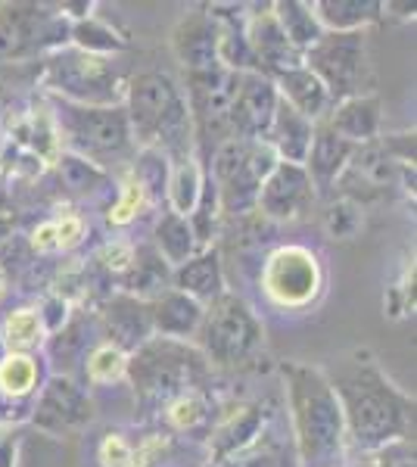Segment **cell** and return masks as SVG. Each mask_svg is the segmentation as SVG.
Instances as JSON below:
<instances>
[{"mask_svg": "<svg viewBox=\"0 0 417 467\" xmlns=\"http://www.w3.org/2000/svg\"><path fill=\"white\" fill-rule=\"evenodd\" d=\"M81 237H85V222L78 215H63L47 224H37L32 231V246L37 253L69 250V246L81 244Z\"/></svg>", "mask_w": 417, "mask_h": 467, "instance_id": "cell-34", "label": "cell"}, {"mask_svg": "<svg viewBox=\"0 0 417 467\" xmlns=\"http://www.w3.org/2000/svg\"><path fill=\"white\" fill-rule=\"evenodd\" d=\"M222 467H293V458L275 431H262L253 436L240 451L224 458Z\"/></svg>", "mask_w": 417, "mask_h": 467, "instance_id": "cell-31", "label": "cell"}, {"mask_svg": "<svg viewBox=\"0 0 417 467\" xmlns=\"http://www.w3.org/2000/svg\"><path fill=\"white\" fill-rule=\"evenodd\" d=\"M88 346V337H85V321L81 318H72L66 321L57 334H50L47 340V356L50 361L57 365V371L63 378H69L72 365H75V352H81Z\"/></svg>", "mask_w": 417, "mask_h": 467, "instance_id": "cell-35", "label": "cell"}, {"mask_svg": "<svg viewBox=\"0 0 417 467\" xmlns=\"http://www.w3.org/2000/svg\"><path fill=\"white\" fill-rule=\"evenodd\" d=\"M147 200V191H143V187L138 184V181H128L125 184V191H122V200L116 202V206H112V213H109V222L112 224H128L134 218V213H138L141 209V202Z\"/></svg>", "mask_w": 417, "mask_h": 467, "instance_id": "cell-40", "label": "cell"}, {"mask_svg": "<svg viewBox=\"0 0 417 467\" xmlns=\"http://www.w3.org/2000/svg\"><path fill=\"white\" fill-rule=\"evenodd\" d=\"M333 131L343 140L355 147L374 144L377 134H381V122H383V107L377 94H359L349 97V100L333 103V109L324 119Z\"/></svg>", "mask_w": 417, "mask_h": 467, "instance_id": "cell-20", "label": "cell"}, {"mask_svg": "<svg viewBox=\"0 0 417 467\" xmlns=\"http://www.w3.org/2000/svg\"><path fill=\"white\" fill-rule=\"evenodd\" d=\"M324 222H328L330 237L349 240L361 224V209L355 206L352 200H339V202H333V206L328 209V218H324Z\"/></svg>", "mask_w": 417, "mask_h": 467, "instance_id": "cell-39", "label": "cell"}, {"mask_svg": "<svg viewBox=\"0 0 417 467\" xmlns=\"http://www.w3.org/2000/svg\"><path fill=\"white\" fill-rule=\"evenodd\" d=\"M156 253L162 255L165 265L178 268L184 265L191 255L200 253V246H196V237H193V228L191 222H187L184 215L178 213H162L156 222Z\"/></svg>", "mask_w": 417, "mask_h": 467, "instance_id": "cell-28", "label": "cell"}, {"mask_svg": "<svg viewBox=\"0 0 417 467\" xmlns=\"http://www.w3.org/2000/svg\"><path fill=\"white\" fill-rule=\"evenodd\" d=\"M275 90L287 107L296 109L299 116H306L308 122H324L328 112L333 109L328 88H324L321 81L306 69V66H296V69L277 75Z\"/></svg>", "mask_w": 417, "mask_h": 467, "instance_id": "cell-24", "label": "cell"}, {"mask_svg": "<svg viewBox=\"0 0 417 467\" xmlns=\"http://www.w3.org/2000/svg\"><path fill=\"white\" fill-rule=\"evenodd\" d=\"M271 13H275L284 37L299 50V54H306L318 37L324 35L312 4H302V0H277V4H271Z\"/></svg>", "mask_w": 417, "mask_h": 467, "instance_id": "cell-26", "label": "cell"}, {"mask_svg": "<svg viewBox=\"0 0 417 467\" xmlns=\"http://www.w3.org/2000/svg\"><path fill=\"white\" fill-rule=\"evenodd\" d=\"M280 380L290 402L293 442L302 467H337L346 449V424L321 368L280 361Z\"/></svg>", "mask_w": 417, "mask_h": 467, "instance_id": "cell-2", "label": "cell"}, {"mask_svg": "<svg viewBox=\"0 0 417 467\" xmlns=\"http://www.w3.org/2000/svg\"><path fill=\"white\" fill-rule=\"evenodd\" d=\"M315 202V187L308 181L302 165L277 162L271 175L262 181L259 200L255 209L271 218V222H293V218L306 215Z\"/></svg>", "mask_w": 417, "mask_h": 467, "instance_id": "cell-15", "label": "cell"}, {"mask_svg": "<svg viewBox=\"0 0 417 467\" xmlns=\"http://www.w3.org/2000/svg\"><path fill=\"white\" fill-rule=\"evenodd\" d=\"M106 343L128 352H138L143 343L153 340V318H150V303L138 296L119 293L106 303L103 312Z\"/></svg>", "mask_w": 417, "mask_h": 467, "instance_id": "cell-18", "label": "cell"}, {"mask_svg": "<svg viewBox=\"0 0 417 467\" xmlns=\"http://www.w3.org/2000/svg\"><path fill=\"white\" fill-rule=\"evenodd\" d=\"M200 187H203V169L196 165L193 156L187 160H178L169 175V184H165V193H169L172 202V213L178 215H191L196 206V197H200Z\"/></svg>", "mask_w": 417, "mask_h": 467, "instance_id": "cell-33", "label": "cell"}, {"mask_svg": "<svg viewBox=\"0 0 417 467\" xmlns=\"http://www.w3.org/2000/svg\"><path fill=\"white\" fill-rule=\"evenodd\" d=\"M150 303V318H153V334H162L169 340H187V337H196L203 321V308L196 299L184 296L178 290H162L159 296L147 299Z\"/></svg>", "mask_w": 417, "mask_h": 467, "instance_id": "cell-22", "label": "cell"}, {"mask_svg": "<svg viewBox=\"0 0 417 467\" xmlns=\"http://www.w3.org/2000/svg\"><path fill=\"white\" fill-rule=\"evenodd\" d=\"M41 371H37V358L35 356H13L6 352L0 358V393L13 402H22L37 389Z\"/></svg>", "mask_w": 417, "mask_h": 467, "instance_id": "cell-32", "label": "cell"}, {"mask_svg": "<svg viewBox=\"0 0 417 467\" xmlns=\"http://www.w3.org/2000/svg\"><path fill=\"white\" fill-rule=\"evenodd\" d=\"M262 420L265 418H262L259 405H246V409L227 414L222 424H218V431L212 433V455H215V462L222 464L224 458H231L234 451L244 449L246 442L262 431Z\"/></svg>", "mask_w": 417, "mask_h": 467, "instance_id": "cell-27", "label": "cell"}, {"mask_svg": "<svg viewBox=\"0 0 417 467\" xmlns=\"http://www.w3.org/2000/svg\"><path fill=\"white\" fill-rule=\"evenodd\" d=\"M343 411L346 436L365 451L405 440L414 431V399L383 374L365 349L330 358L321 368Z\"/></svg>", "mask_w": 417, "mask_h": 467, "instance_id": "cell-1", "label": "cell"}, {"mask_svg": "<svg viewBox=\"0 0 417 467\" xmlns=\"http://www.w3.org/2000/svg\"><path fill=\"white\" fill-rule=\"evenodd\" d=\"M209 361L196 346L169 337H153L128 356L125 374L143 405H169L178 396L196 393L209 378Z\"/></svg>", "mask_w": 417, "mask_h": 467, "instance_id": "cell-4", "label": "cell"}, {"mask_svg": "<svg viewBox=\"0 0 417 467\" xmlns=\"http://www.w3.org/2000/svg\"><path fill=\"white\" fill-rule=\"evenodd\" d=\"M262 290L280 308H302L321 293V262L306 246H280L262 265Z\"/></svg>", "mask_w": 417, "mask_h": 467, "instance_id": "cell-12", "label": "cell"}, {"mask_svg": "<svg viewBox=\"0 0 417 467\" xmlns=\"http://www.w3.org/2000/svg\"><path fill=\"white\" fill-rule=\"evenodd\" d=\"M69 44L94 57H119L128 47V37L122 32H116L109 22H103L97 16H85V19L72 22Z\"/></svg>", "mask_w": 417, "mask_h": 467, "instance_id": "cell-29", "label": "cell"}, {"mask_svg": "<svg viewBox=\"0 0 417 467\" xmlns=\"http://www.w3.org/2000/svg\"><path fill=\"white\" fill-rule=\"evenodd\" d=\"M277 109L275 81L259 72H240L231 100V134L244 140H265Z\"/></svg>", "mask_w": 417, "mask_h": 467, "instance_id": "cell-14", "label": "cell"}, {"mask_svg": "<svg viewBox=\"0 0 417 467\" xmlns=\"http://www.w3.org/2000/svg\"><path fill=\"white\" fill-rule=\"evenodd\" d=\"M4 290H6V277H4V265H0V296H4Z\"/></svg>", "mask_w": 417, "mask_h": 467, "instance_id": "cell-44", "label": "cell"}, {"mask_svg": "<svg viewBox=\"0 0 417 467\" xmlns=\"http://www.w3.org/2000/svg\"><path fill=\"white\" fill-rule=\"evenodd\" d=\"M165 414H169L172 427H178V431H193L196 424L206 420V402H203L200 393H187L165 405Z\"/></svg>", "mask_w": 417, "mask_h": 467, "instance_id": "cell-38", "label": "cell"}, {"mask_svg": "<svg viewBox=\"0 0 417 467\" xmlns=\"http://www.w3.org/2000/svg\"><path fill=\"white\" fill-rule=\"evenodd\" d=\"M196 337H200L203 358L218 368L246 365L265 343L262 321L234 293H222L215 303L203 308V321Z\"/></svg>", "mask_w": 417, "mask_h": 467, "instance_id": "cell-8", "label": "cell"}, {"mask_svg": "<svg viewBox=\"0 0 417 467\" xmlns=\"http://www.w3.org/2000/svg\"><path fill=\"white\" fill-rule=\"evenodd\" d=\"M237 75L227 72L224 66H215L209 72H191L187 78V112H191L193 134L203 147H222L231 140V100L237 90Z\"/></svg>", "mask_w": 417, "mask_h": 467, "instance_id": "cell-11", "label": "cell"}, {"mask_svg": "<svg viewBox=\"0 0 417 467\" xmlns=\"http://www.w3.org/2000/svg\"><path fill=\"white\" fill-rule=\"evenodd\" d=\"M0 343L13 356H32L37 346H44V324L37 308H16L0 324Z\"/></svg>", "mask_w": 417, "mask_h": 467, "instance_id": "cell-30", "label": "cell"}, {"mask_svg": "<svg viewBox=\"0 0 417 467\" xmlns=\"http://www.w3.org/2000/svg\"><path fill=\"white\" fill-rule=\"evenodd\" d=\"M10 234H13V218H10L6 209H0V244H4Z\"/></svg>", "mask_w": 417, "mask_h": 467, "instance_id": "cell-43", "label": "cell"}, {"mask_svg": "<svg viewBox=\"0 0 417 467\" xmlns=\"http://www.w3.org/2000/svg\"><path fill=\"white\" fill-rule=\"evenodd\" d=\"M172 50L178 57L184 75L191 72H209L218 66V22L215 16L200 6L187 16L178 19L172 28Z\"/></svg>", "mask_w": 417, "mask_h": 467, "instance_id": "cell-17", "label": "cell"}, {"mask_svg": "<svg viewBox=\"0 0 417 467\" xmlns=\"http://www.w3.org/2000/svg\"><path fill=\"white\" fill-rule=\"evenodd\" d=\"M50 109L72 156H81L97 169L131 160L134 138L125 107H78L53 97Z\"/></svg>", "mask_w": 417, "mask_h": 467, "instance_id": "cell-6", "label": "cell"}, {"mask_svg": "<svg viewBox=\"0 0 417 467\" xmlns=\"http://www.w3.org/2000/svg\"><path fill=\"white\" fill-rule=\"evenodd\" d=\"M100 462L103 467H131L134 462V451L131 446L122 440V436H116V433H109L103 440V446H100Z\"/></svg>", "mask_w": 417, "mask_h": 467, "instance_id": "cell-41", "label": "cell"}, {"mask_svg": "<svg viewBox=\"0 0 417 467\" xmlns=\"http://www.w3.org/2000/svg\"><path fill=\"white\" fill-rule=\"evenodd\" d=\"M125 368H128V356L122 349L109 343H100L88 352L85 361V378L90 383H112L119 378H125Z\"/></svg>", "mask_w": 417, "mask_h": 467, "instance_id": "cell-36", "label": "cell"}, {"mask_svg": "<svg viewBox=\"0 0 417 467\" xmlns=\"http://www.w3.org/2000/svg\"><path fill=\"white\" fill-rule=\"evenodd\" d=\"M312 6L324 32H365V26L383 16L377 0H318Z\"/></svg>", "mask_w": 417, "mask_h": 467, "instance_id": "cell-25", "label": "cell"}, {"mask_svg": "<svg viewBox=\"0 0 417 467\" xmlns=\"http://www.w3.org/2000/svg\"><path fill=\"white\" fill-rule=\"evenodd\" d=\"M255 13H246V44L249 54H253L255 72L265 75V78L275 81L277 75L302 66V54L293 47L290 41L280 32L275 13H271V4L265 6H253Z\"/></svg>", "mask_w": 417, "mask_h": 467, "instance_id": "cell-16", "label": "cell"}, {"mask_svg": "<svg viewBox=\"0 0 417 467\" xmlns=\"http://www.w3.org/2000/svg\"><path fill=\"white\" fill-rule=\"evenodd\" d=\"M125 116L131 125L134 147L156 150L165 160L191 156L193 125L187 112L184 90L165 72H138L125 88Z\"/></svg>", "mask_w": 417, "mask_h": 467, "instance_id": "cell-3", "label": "cell"}, {"mask_svg": "<svg viewBox=\"0 0 417 467\" xmlns=\"http://www.w3.org/2000/svg\"><path fill=\"white\" fill-rule=\"evenodd\" d=\"M131 75L116 57H94L78 47H63L44 57L41 85L53 90L57 100L78 107H122Z\"/></svg>", "mask_w": 417, "mask_h": 467, "instance_id": "cell-5", "label": "cell"}, {"mask_svg": "<svg viewBox=\"0 0 417 467\" xmlns=\"http://www.w3.org/2000/svg\"><path fill=\"white\" fill-rule=\"evenodd\" d=\"M44 324V334H57L66 321H69V303L63 296H47L44 299V308H37Z\"/></svg>", "mask_w": 417, "mask_h": 467, "instance_id": "cell-42", "label": "cell"}, {"mask_svg": "<svg viewBox=\"0 0 417 467\" xmlns=\"http://www.w3.org/2000/svg\"><path fill=\"white\" fill-rule=\"evenodd\" d=\"M72 22L59 6L0 4V63H26L69 47Z\"/></svg>", "mask_w": 417, "mask_h": 467, "instance_id": "cell-9", "label": "cell"}, {"mask_svg": "<svg viewBox=\"0 0 417 467\" xmlns=\"http://www.w3.org/2000/svg\"><path fill=\"white\" fill-rule=\"evenodd\" d=\"M275 165L277 156L265 140H224L206 169V175L212 178L218 193V209L227 215H244L249 209H255L262 181L271 175Z\"/></svg>", "mask_w": 417, "mask_h": 467, "instance_id": "cell-7", "label": "cell"}, {"mask_svg": "<svg viewBox=\"0 0 417 467\" xmlns=\"http://www.w3.org/2000/svg\"><path fill=\"white\" fill-rule=\"evenodd\" d=\"M172 290L184 293V296L196 299L200 306L215 303L224 293V275H222V259L218 250H200L196 255L172 271Z\"/></svg>", "mask_w": 417, "mask_h": 467, "instance_id": "cell-23", "label": "cell"}, {"mask_svg": "<svg viewBox=\"0 0 417 467\" xmlns=\"http://www.w3.org/2000/svg\"><path fill=\"white\" fill-rule=\"evenodd\" d=\"M302 66L328 88L333 103L365 94L368 37L365 32H324L302 54Z\"/></svg>", "mask_w": 417, "mask_h": 467, "instance_id": "cell-10", "label": "cell"}, {"mask_svg": "<svg viewBox=\"0 0 417 467\" xmlns=\"http://www.w3.org/2000/svg\"><path fill=\"white\" fill-rule=\"evenodd\" d=\"M312 134H315V122H308L306 116H299V112L290 109L277 97L275 119H271V128H268V134H265V144L275 150L277 162L306 165L308 147H312Z\"/></svg>", "mask_w": 417, "mask_h": 467, "instance_id": "cell-21", "label": "cell"}, {"mask_svg": "<svg viewBox=\"0 0 417 467\" xmlns=\"http://www.w3.org/2000/svg\"><path fill=\"white\" fill-rule=\"evenodd\" d=\"M355 153V144L339 138L337 131L328 122H315V134H312V147H308L306 156V175L312 181L315 193H328L333 184L339 181V175L346 171L349 160Z\"/></svg>", "mask_w": 417, "mask_h": 467, "instance_id": "cell-19", "label": "cell"}, {"mask_svg": "<svg viewBox=\"0 0 417 467\" xmlns=\"http://www.w3.org/2000/svg\"><path fill=\"white\" fill-rule=\"evenodd\" d=\"M90 418H94V405H90L88 393L81 389V383L63 378V374L44 383L41 396L32 405V424L50 436L81 431Z\"/></svg>", "mask_w": 417, "mask_h": 467, "instance_id": "cell-13", "label": "cell"}, {"mask_svg": "<svg viewBox=\"0 0 417 467\" xmlns=\"http://www.w3.org/2000/svg\"><path fill=\"white\" fill-rule=\"evenodd\" d=\"M59 175H63L66 187H72V191H78V193H90V191H97V187L109 184L103 169H97V165H90L81 160V156H72V153L59 156Z\"/></svg>", "mask_w": 417, "mask_h": 467, "instance_id": "cell-37", "label": "cell"}]
</instances>
